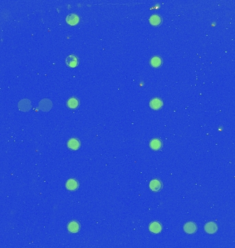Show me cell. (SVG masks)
I'll return each mask as SVG.
<instances>
[{
  "mask_svg": "<svg viewBox=\"0 0 235 248\" xmlns=\"http://www.w3.org/2000/svg\"><path fill=\"white\" fill-rule=\"evenodd\" d=\"M31 102L28 99H24L21 100L18 104L19 109L22 112H28L31 109Z\"/></svg>",
  "mask_w": 235,
  "mask_h": 248,
  "instance_id": "6da1fadb",
  "label": "cell"
},
{
  "mask_svg": "<svg viewBox=\"0 0 235 248\" xmlns=\"http://www.w3.org/2000/svg\"><path fill=\"white\" fill-rule=\"evenodd\" d=\"M52 106V102H51V101L50 99H44L42 100L39 104V109L44 112L49 111L51 109Z\"/></svg>",
  "mask_w": 235,
  "mask_h": 248,
  "instance_id": "7a4b0ae2",
  "label": "cell"
},
{
  "mask_svg": "<svg viewBox=\"0 0 235 248\" xmlns=\"http://www.w3.org/2000/svg\"><path fill=\"white\" fill-rule=\"evenodd\" d=\"M197 230V225L193 222H188L186 223L184 226V230L185 231V232L188 234H192L196 232Z\"/></svg>",
  "mask_w": 235,
  "mask_h": 248,
  "instance_id": "3957f363",
  "label": "cell"
},
{
  "mask_svg": "<svg viewBox=\"0 0 235 248\" xmlns=\"http://www.w3.org/2000/svg\"><path fill=\"white\" fill-rule=\"evenodd\" d=\"M66 62L67 65L70 68H75L78 66V61L76 56L74 55H70L67 57L66 59Z\"/></svg>",
  "mask_w": 235,
  "mask_h": 248,
  "instance_id": "277c9868",
  "label": "cell"
},
{
  "mask_svg": "<svg viewBox=\"0 0 235 248\" xmlns=\"http://www.w3.org/2000/svg\"><path fill=\"white\" fill-rule=\"evenodd\" d=\"M150 189L153 192H158L162 188V183L158 179H153L150 182Z\"/></svg>",
  "mask_w": 235,
  "mask_h": 248,
  "instance_id": "5b68a950",
  "label": "cell"
},
{
  "mask_svg": "<svg viewBox=\"0 0 235 248\" xmlns=\"http://www.w3.org/2000/svg\"><path fill=\"white\" fill-rule=\"evenodd\" d=\"M204 230H205V231L207 233L214 234L217 231L218 227L215 223L209 222V223H206L205 226H204Z\"/></svg>",
  "mask_w": 235,
  "mask_h": 248,
  "instance_id": "8992f818",
  "label": "cell"
},
{
  "mask_svg": "<svg viewBox=\"0 0 235 248\" xmlns=\"http://www.w3.org/2000/svg\"><path fill=\"white\" fill-rule=\"evenodd\" d=\"M150 107H151L152 109L154 110H158L159 108H161L163 106V102L159 98H154L150 101Z\"/></svg>",
  "mask_w": 235,
  "mask_h": 248,
  "instance_id": "52a82bcc",
  "label": "cell"
},
{
  "mask_svg": "<svg viewBox=\"0 0 235 248\" xmlns=\"http://www.w3.org/2000/svg\"><path fill=\"white\" fill-rule=\"evenodd\" d=\"M80 145H81L80 141H78L77 139H75V138L70 139L67 142L68 148L71 149V150H78V149L79 148Z\"/></svg>",
  "mask_w": 235,
  "mask_h": 248,
  "instance_id": "ba28073f",
  "label": "cell"
},
{
  "mask_svg": "<svg viewBox=\"0 0 235 248\" xmlns=\"http://www.w3.org/2000/svg\"><path fill=\"white\" fill-rule=\"evenodd\" d=\"M66 188L68 190H71V191H74V190H76L78 187V183L76 179H70L68 180L66 182Z\"/></svg>",
  "mask_w": 235,
  "mask_h": 248,
  "instance_id": "9c48e42d",
  "label": "cell"
},
{
  "mask_svg": "<svg viewBox=\"0 0 235 248\" xmlns=\"http://www.w3.org/2000/svg\"><path fill=\"white\" fill-rule=\"evenodd\" d=\"M162 227L158 222H153L149 225V230L154 234H158L162 231Z\"/></svg>",
  "mask_w": 235,
  "mask_h": 248,
  "instance_id": "30bf717a",
  "label": "cell"
},
{
  "mask_svg": "<svg viewBox=\"0 0 235 248\" xmlns=\"http://www.w3.org/2000/svg\"><path fill=\"white\" fill-rule=\"evenodd\" d=\"M66 22L71 26L76 25L79 22V18L76 14H70L66 18Z\"/></svg>",
  "mask_w": 235,
  "mask_h": 248,
  "instance_id": "8fae6325",
  "label": "cell"
},
{
  "mask_svg": "<svg viewBox=\"0 0 235 248\" xmlns=\"http://www.w3.org/2000/svg\"><path fill=\"white\" fill-rule=\"evenodd\" d=\"M67 229L71 233H77L80 230V225L78 222L74 220L68 224Z\"/></svg>",
  "mask_w": 235,
  "mask_h": 248,
  "instance_id": "7c38bea8",
  "label": "cell"
},
{
  "mask_svg": "<svg viewBox=\"0 0 235 248\" xmlns=\"http://www.w3.org/2000/svg\"><path fill=\"white\" fill-rule=\"evenodd\" d=\"M162 141L158 139H154L150 143V147H151L153 150H158L162 148Z\"/></svg>",
  "mask_w": 235,
  "mask_h": 248,
  "instance_id": "4fadbf2b",
  "label": "cell"
},
{
  "mask_svg": "<svg viewBox=\"0 0 235 248\" xmlns=\"http://www.w3.org/2000/svg\"><path fill=\"white\" fill-rule=\"evenodd\" d=\"M79 104V101L75 97H71L70 98L69 100L67 101V106L71 109H74V108H76Z\"/></svg>",
  "mask_w": 235,
  "mask_h": 248,
  "instance_id": "5bb4252c",
  "label": "cell"
},
{
  "mask_svg": "<svg viewBox=\"0 0 235 248\" xmlns=\"http://www.w3.org/2000/svg\"><path fill=\"white\" fill-rule=\"evenodd\" d=\"M160 17L158 15H153L149 19V22L153 26H158L161 23Z\"/></svg>",
  "mask_w": 235,
  "mask_h": 248,
  "instance_id": "9a60e30c",
  "label": "cell"
},
{
  "mask_svg": "<svg viewBox=\"0 0 235 248\" xmlns=\"http://www.w3.org/2000/svg\"><path fill=\"white\" fill-rule=\"evenodd\" d=\"M162 59L159 57H153L151 59V65L154 68H158L162 64Z\"/></svg>",
  "mask_w": 235,
  "mask_h": 248,
  "instance_id": "2e32d148",
  "label": "cell"
}]
</instances>
